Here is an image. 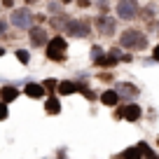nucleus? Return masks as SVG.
<instances>
[{"label": "nucleus", "mask_w": 159, "mask_h": 159, "mask_svg": "<svg viewBox=\"0 0 159 159\" xmlns=\"http://www.w3.org/2000/svg\"><path fill=\"white\" fill-rule=\"evenodd\" d=\"M119 45L124 47V49H143L148 45V38L138 28H126L124 33L119 35Z\"/></svg>", "instance_id": "1"}, {"label": "nucleus", "mask_w": 159, "mask_h": 159, "mask_svg": "<svg viewBox=\"0 0 159 159\" xmlns=\"http://www.w3.org/2000/svg\"><path fill=\"white\" fill-rule=\"evenodd\" d=\"M10 21L14 28H30L33 26V12L28 7H16V10H12Z\"/></svg>", "instance_id": "2"}, {"label": "nucleus", "mask_w": 159, "mask_h": 159, "mask_svg": "<svg viewBox=\"0 0 159 159\" xmlns=\"http://www.w3.org/2000/svg\"><path fill=\"white\" fill-rule=\"evenodd\" d=\"M117 16L122 21H131V19H136L138 16V0H119L117 2Z\"/></svg>", "instance_id": "3"}, {"label": "nucleus", "mask_w": 159, "mask_h": 159, "mask_svg": "<svg viewBox=\"0 0 159 159\" xmlns=\"http://www.w3.org/2000/svg\"><path fill=\"white\" fill-rule=\"evenodd\" d=\"M66 49H68L66 40L61 38V35H56L54 40H49V42H47V59L63 61V59H66Z\"/></svg>", "instance_id": "4"}, {"label": "nucleus", "mask_w": 159, "mask_h": 159, "mask_svg": "<svg viewBox=\"0 0 159 159\" xmlns=\"http://www.w3.org/2000/svg\"><path fill=\"white\" fill-rule=\"evenodd\" d=\"M94 24L101 35H115V19H110L108 14H98L94 19Z\"/></svg>", "instance_id": "5"}, {"label": "nucleus", "mask_w": 159, "mask_h": 159, "mask_svg": "<svg viewBox=\"0 0 159 159\" xmlns=\"http://www.w3.org/2000/svg\"><path fill=\"white\" fill-rule=\"evenodd\" d=\"M66 30H68V35H73V38H84L87 33H91L89 24L87 21H68V26H66Z\"/></svg>", "instance_id": "6"}, {"label": "nucleus", "mask_w": 159, "mask_h": 159, "mask_svg": "<svg viewBox=\"0 0 159 159\" xmlns=\"http://www.w3.org/2000/svg\"><path fill=\"white\" fill-rule=\"evenodd\" d=\"M47 42H49V38H47L45 28H40V26L30 28V45H33V47H45Z\"/></svg>", "instance_id": "7"}, {"label": "nucleus", "mask_w": 159, "mask_h": 159, "mask_svg": "<svg viewBox=\"0 0 159 159\" xmlns=\"http://www.w3.org/2000/svg\"><path fill=\"white\" fill-rule=\"evenodd\" d=\"M117 117H124V119H129V122H136V119H140V105L129 103L124 110H117Z\"/></svg>", "instance_id": "8"}, {"label": "nucleus", "mask_w": 159, "mask_h": 159, "mask_svg": "<svg viewBox=\"0 0 159 159\" xmlns=\"http://www.w3.org/2000/svg\"><path fill=\"white\" fill-rule=\"evenodd\" d=\"M24 91H26V96H30V98H42L47 89H45L42 82H28V84L24 87Z\"/></svg>", "instance_id": "9"}, {"label": "nucleus", "mask_w": 159, "mask_h": 159, "mask_svg": "<svg viewBox=\"0 0 159 159\" xmlns=\"http://www.w3.org/2000/svg\"><path fill=\"white\" fill-rule=\"evenodd\" d=\"M117 101H119V91H117V89H108V91H103V96H101V103H103V105H110V108H112Z\"/></svg>", "instance_id": "10"}, {"label": "nucleus", "mask_w": 159, "mask_h": 159, "mask_svg": "<svg viewBox=\"0 0 159 159\" xmlns=\"http://www.w3.org/2000/svg\"><path fill=\"white\" fill-rule=\"evenodd\" d=\"M16 96H19V89H14V87H2V89H0V98L5 101V103L14 101Z\"/></svg>", "instance_id": "11"}, {"label": "nucleus", "mask_w": 159, "mask_h": 159, "mask_svg": "<svg viewBox=\"0 0 159 159\" xmlns=\"http://www.w3.org/2000/svg\"><path fill=\"white\" fill-rule=\"evenodd\" d=\"M75 91H77V84H75V82H59V94L61 96L75 94Z\"/></svg>", "instance_id": "12"}, {"label": "nucleus", "mask_w": 159, "mask_h": 159, "mask_svg": "<svg viewBox=\"0 0 159 159\" xmlns=\"http://www.w3.org/2000/svg\"><path fill=\"white\" fill-rule=\"evenodd\" d=\"M117 91H119V96H136L138 94V89H136L134 84H126V82H122V84H117Z\"/></svg>", "instance_id": "13"}, {"label": "nucleus", "mask_w": 159, "mask_h": 159, "mask_svg": "<svg viewBox=\"0 0 159 159\" xmlns=\"http://www.w3.org/2000/svg\"><path fill=\"white\" fill-rule=\"evenodd\" d=\"M45 108H47V112H49V115H59L61 112V103H59V98H54V96L45 103Z\"/></svg>", "instance_id": "14"}, {"label": "nucleus", "mask_w": 159, "mask_h": 159, "mask_svg": "<svg viewBox=\"0 0 159 159\" xmlns=\"http://www.w3.org/2000/svg\"><path fill=\"white\" fill-rule=\"evenodd\" d=\"M16 59H19L21 63H28L30 56H28V52H26V49H16Z\"/></svg>", "instance_id": "15"}, {"label": "nucleus", "mask_w": 159, "mask_h": 159, "mask_svg": "<svg viewBox=\"0 0 159 159\" xmlns=\"http://www.w3.org/2000/svg\"><path fill=\"white\" fill-rule=\"evenodd\" d=\"M42 84L47 87V91H54L56 87H59V82H56V80H45V82H42Z\"/></svg>", "instance_id": "16"}, {"label": "nucleus", "mask_w": 159, "mask_h": 159, "mask_svg": "<svg viewBox=\"0 0 159 159\" xmlns=\"http://www.w3.org/2000/svg\"><path fill=\"white\" fill-rule=\"evenodd\" d=\"M5 117H7V103L0 101V119H5Z\"/></svg>", "instance_id": "17"}, {"label": "nucleus", "mask_w": 159, "mask_h": 159, "mask_svg": "<svg viewBox=\"0 0 159 159\" xmlns=\"http://www.w3.org/2000/svg\"><path fill=\"white\" fill-rule=\"evenodd\" d=\"M5 33H7V21L0 19V35H5Z\"/></svg>", "instance_id": "18"}, {"label": "nucleus", "mask_w": 159, "mask_h": 159, "mask_svg": "<svg viewBox=\"0 0 159 159\" xmlns=\"http://www.w3.org/2000/svg\"><path fill=\"white\" fill-rule=\"evenodd\" d=\"M49 10H52V12H61V7L56 5V2H49Z\"/></svg>", "instance_id": "19"}, {"label": "nucleus", "mask_w": 159, "mask_h": 159, "mask_svg": "<svg viewBox=\"0 0 159 159\" xmlns=\"http://www.w3.org/2000/svg\"><path fill=\"white\" fill-rule=\"evenodd\" d=\"M2 7H14V0H2Z\"/></svg>", "instance_id": "20"}, {"label": "nucleus", "mask_w": 159, "mask_h": 159, "mask_svg": "<svg viewBox=\"0 0 159 159\" xmlns=\"http://www.w3.org/2000/svg\"><path fill=\"white\" fill-rule=\"evenodd\" d=\"M152 56H154V59H157V61H159V45H157V47H154V52H152Z\"/></svg>", "instance_id": "21"}, {"label": "nucleus", "mask_w": 159, "mask_h": 159, "mask_svg": "<svg viewBox=\"0 0 159 159\" xmlns=\"http://www.w3.org/2000/svg\"><path fill=\"white\" fill-rule=\"evenodd\" d=\"M26 2H28V5H33V2H35V0H26Z\"/></svg>", "instance_id": "22"}, {"label": "nucleus", "mask_w": 159, "mask_h": 159, "mask_svg": "<svg viewBox=\"0 0 159 159\" xmlns=\"http://www.w3.org/2000/svg\"><path fill=\"white\" fill-rule=\"evenodd\" d=\"M2 54H5V49H2V47H0V56H2Z\"/></svg>", "instance_id": "23"}, {"label": "nucleus", "mask_w": 159, "mask_h": 159, "mask_svg": "<svg viewBox=\"0 0 159 159\" xmlns=\"http://www.w3.org/2000/svg\"><path fill=\"white\" fill-rule=\"evenodd\" d=\"M63 2H70V0H63Z\"/></svg>", "instance_id": "24"}]
</instances>
